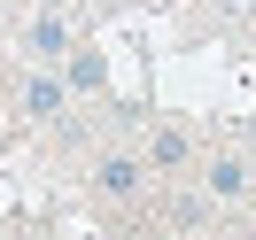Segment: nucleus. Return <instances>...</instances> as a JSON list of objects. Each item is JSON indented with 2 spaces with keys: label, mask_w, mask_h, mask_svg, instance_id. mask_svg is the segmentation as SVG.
I'll list each match as a JSON object with an SVG mask.
<instances>
[{
  "label": "nucleus",
  "mask_w": 256,
  "mask_h": 240,
  "mask_svg": "<svg viewBox=\"0 0 256 240\" xmlns=\"http://www.w3.org/2000/svg\"><path fill=\"white\" fill-rule=\"evenodd\" d=\"M62 109H70V78H47V70H32V78H24V116L54 124Z\"/></svg>",
  "instance_id": "1"
},
{
  "label": "nucleus",
  "mask_w": 256,
  "mask_h": 240,
  "mask_svg": "<svg viewBox=\"0 0 256 240\" xmlns=\"http://www.w3.org/2000/svg\"><path fill=\"white\" fill-rule=\"evenodd\" d=\"M24 54H32V62H62V54H70V31H62V16H54V8L24 23Z\"/></svg>",
  "instance_id": "2"
},
{
  "label": "nucleus",
  "mask_w": 256,
  "mask_h": 240,
  "mask_svg": "<svg viewBox=\"0 0 256 240\" xmlns=\"http://www.w3.org/2000/svg\"><path fill=\"white\" fill-rule=\"evenodd\" d=\"M202 186L218 194V202H248V186H256V178H248V163H240V155H218V163H210V178H202Z\"/></svg>",
  "instance_id": "3"
},
{
  "label": "nucleus",
  "mask_w": 256,
  "mask_h": 240,
  "mask_svg": "<svg viewBox=\"0 0 256 240\" xmlns=\"http://www.w3.org/2000/svg\"><path fill=\"white\" fill-rule=\"evenodd\" d=\"M94 186L109 194V202H132V194H140V163H132V155H101Z\"/></svg>",
  "instance_id": "4"
},
{
  "label": "nucleus",
  "mask_w": 256,
  "mask_h": 240,
  "mask_svg": "<svg viewBox=\"0 0 256 240\" xmlns=\"http://www.w3.org/2000/svg\"><path fill=\"white\" fill-rule=\"evenodd\" d=\"M62 62H70V70H62V78H70V93H101V85H109V62H101L94 47H70Z\"/></svg>",
  "instance_id": "5"
},
{
  "label": "nucleus",
  "mask_w": 256,
  "mask_h": 240,
  "mask_svg": "<svg viewBox=\"0 0 256 240\" xmlns=\"http://www.w3.org/2000/svg\"><path fill=\"white\" fill-rule=\"evenodd\" d=\"M148 163H156V171H178V163H186V132H171V124H163L156 140H148Z\"/></svg>",
  "instance_id": "6"
},
{
  "label": "nucleus",
  "mask_w": 256,
  "mask_h": 240,
  "mask_svg": "<svg viewBox=\"0 0 256 240\" xmlns=\"http://www.w3.org/2000/svg\"><path fill=\"white\" fill-rule=\"evenodd\" d=\"M248 217H256V194H248Z\"/></svg>",
  "instance_id": "7"
}]
</instances>
